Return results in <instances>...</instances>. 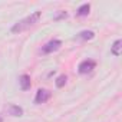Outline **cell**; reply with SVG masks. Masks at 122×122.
<instances>
[{
	"instance_id": "8992f818",
	"label": "cell",
	"mask_w": 122,
	"mask_h": 122,
	"mask_svg": "<svg viewBox=\"0 0 122 122\" xmlns=\"http://www.w3.org/2000/svg\"><path fill=\"white\" fill-rule=\"evenodd\" d=\"M6 112H7V115H10V116H22L23 115V108L22 106H19V105H15V103H10V105H7L6 106Z\"/></svg>"
},
{
	"instance_id": "52a82bcc",
	"label": "cell",
	"mask_w": 122,
	"mask_h": 122,
	"mask_svg": "<svg viewBox=\"0 0 122 122\" xmlns=\"http://www.w3.org/2000/svg\"><path fill=\"white\" fill-rule=\"evenodd\" d=\"M93 37H95V32L93 30H82V32H79L76 35L75 39H78V40H92Z\"/></svg>"
},
{
	"instance_id": "277c9868",
	"label": "cell",
	"mask_w": 122,
	"mask_h": 122,
	"mask_svg": "<svg viewBox=\"0 0 122 122\" xmlns=\"http://www.w3.org/2000/svg\"><path fill=\"white\" fill-rule=\"evenodd\" d=\"M52 98V92L49 91V89H37V92H36V96H35V103L36 105H40V103H45V102H47L49 99Z\"/></svg>"
},
{
	"instance_id": "7c38bea8",
	"label": "cell",
	"mask_w": 122,
	"mask_h": 122,
	"mask_svg": "<svg viewBox=\"0 0 122 122\" xmlns=\"http://www.w3.org/2000/svg\"><path fill=\"white\" fill-rule=\"evenodd\" d=\"M0 122H3V118H2V116H0Z\"/></svg>"
},
{
	"instance_id": "5b68a950",
	"label": "cell",
	"mask_w": 122,
	"mask_h": 122,
	"mask_svg": "<svg viewBox=\"0 0 122 122\" xmlns=\"http://www.w3.org/2000/svg\"><path fill=\"white\" fill-rule=\"evenodd\" d=\"M19 86H20V89H22L23 92H26V91L30 89L32 81H30V76H29L27 73H23V75L19 76Z\"/></svg>"
},
{
	"instance_id": "3957f363",
	"label": "cell",
	"mask_w": 122,
	"mask_h": 122,
	"mask_svg": "<svg viewBox=\"0 0 122 122\" xmlns=\"http://www.w3.org/2000/svg\"><path fill=\"white\" fill-rule=\"evenodd\" d=\"M95 68H96V62H95L93 59H85V60H82V62L79 63L78 72H79L81 75H88V73H91Z\"/></svg>"
},
{
	"instance_id": "6da1fadb",
	"label": "cell",
	"mask_w": 122,
	"mask_h": 122,
	"mask_svg": "<svg viewBox=\"0 0 122 122\" xmlns=\"http://www.w3.org/2000/svg\"><path fill=\"white\" fill-rule=\"evenodd\" d=\"M40 12L39 10H36V12H33V13H30L29 16H26L25 19H22V20H19V22H16L13 26H12V29H10V32L12 33H15V35H17V33H22V32H26V30H29L30 27H33L36 23H39V20H40Z\"/></svg>"
},
{
	"instance_id": "9c48e42d",
	"label": "cell",
	"mask_w": 122,
	"mask_h": 122,
	"mask_svg": "<svg viewBox=\"0 0 122 122\" xmlns=\"http://www.w3.org/2000/svg\"><path fill=\"white\" fill-rule=\"evenodd\" d=\"M91 12V5L89 3H83L82 6H79V9L76 10V17H85L88 16Z\"/></svg>"
},
{
	"instance_id": "ba28073f",
	"label": "cell",
	"mask_w": 122,
	"mask_h": 122,
	"mask_svg": "<svg viewBox=\"0 0 122 122\" xmlns=\"http://www.w3.org/2000/svg\"><path fill=\"white\" fill-rule=\"evenodd\" d=\"M111 53L113 56H121V53H122V40L121 39H116L113 42V45L111 46Z\"/></svg>"
},
{
	"instance_id": "8fae6325",
	"label": "cell",
	"mask_w": 122,
	"mask_h": 122,
	"mask_svg": "<svg viewBox=\"0 0 122 122\" xmlns=\"http://www.w3.org/2000/svg\"><path fill=\"white\" fill-rule=\"evenodd\" d=\"M68 16H69V13H68L66 10H57V12H56V15L53 16V20H55V22H59V20H65Z\"/></svg>"
},
{
	"instance_id": "30bf717a",
	"label": "cell",
	"mask_w": 122,
	"mask_h": 122,
	"mask_svg": "<svg viewBox=\"0 0 122 122\" xmlns=\"http://www.w3.org/2000/svg\"><path fill=\"white\" fill-rule=\"evenodd\" d=\"M66 82H68V76L63 73V75H59V76L56 78L55 85H56V88H63V86L66 85Z\"/></svg>"
},
{
	"instance_id": "7a4b0ae2",
	"label": "cell",
	"mask_w": 122,
	"mask_h": 122,
	"mask_svg": "<svg viewBox=\"0 0 122 122\" xmlns=\"http://www.w3.org/2000/svg\"><path fill=\"white\" fill-rule=\"evenodd\" d=\"M60 46H62V40H59V39H52V40H49L47 43H45V45L42 46L40 53H42V55H50V53L59 50Z\"/></svg>"
}]
</instances>
